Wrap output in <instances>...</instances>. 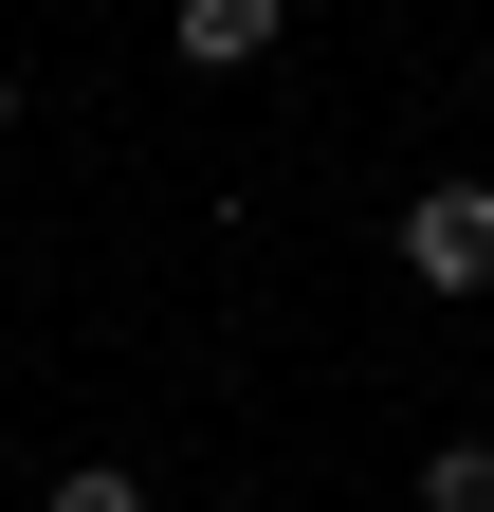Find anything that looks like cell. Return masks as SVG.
Returning a JSON list of instances; mask_svg holds the SVG:
<instances>
[{
    "instance_id": "cell-5",
    "label": "cell",
    "mask_w": 494,
    "mask_h": 512,
    "mask_svg": "<svg viewBox=\"0 0 494 512\" xmlns=\"http://www.w3.org/2000/svg\"><path fill=\"white\" fill-rule=\"evenodd\" d=\"M0 128H19V55H0Z\"/></svg>"
},
{
    "instance_id": "cell-2",
    "label": "cell",
    "mask_w": 494,
    "mask_h": 512,
    "mask_svg": "<svg viewBox=\"0 0 494 512\" xmlns=\"http://www.w3.org/2000/svg\"><path fill=\"white\" fill-rule=\"evenodd\" d=\"M183 74H257V55H275V0H183Z\"/></svg>"
},
{
    "instance_id": "cell-1",
    "label": "cell",
    "mask_w": 494,
    "mask_h": 512,
    "mask_svg": "<svg viewBox=\"0 0 494 512\" xmlns=\"http://www.w3.org/2000/svg\"><path fill=\"white\" fill-rule=\"evenodd\" d=\"M403 275L421 293H494V183H421L403 202Z\"/></svg>"
},
{
    "instance_id": "cell-3",
    "label": "cell",
    "mask_w": 494,
    "mask_h": 512,
    "mask_svg": "<svg viewBox=\"0 0 494 512\" xmlns=\"http://www.w3.org/2000/svg\"><path fill=\"white\" fill-rule=\"evenodd\" d=\"M421 512H494V439H440L421 458Z\"/></svg>"
},
{
    "instance_id": "cell-4",
    "label": "cell",
    "mask_w": 494,
    "mask_h": 512,
    "mask_svg": "<svg viewBox=\"0 0 494 512\" xmlns=\"http://www.w3.org/2000/svg\"><path fill=\"white\" fill-rule=\"evenodd\" d=\"M37 512H165V494H147V476H129V458H74V476H55V494H37Z\"/></svg>"
}]
</instances>
